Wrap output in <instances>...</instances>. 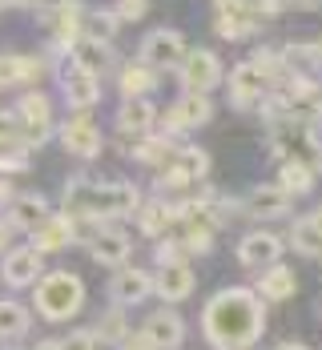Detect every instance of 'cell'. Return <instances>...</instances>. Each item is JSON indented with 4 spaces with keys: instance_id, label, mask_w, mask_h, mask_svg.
<instances>
[{
    "instance_id": "1",
    "label": "cell",
    "mask_w": 322,
    "mask_h": 350,
    "mask_svg": "<svg viewBox=\"0 0 322 350\" xmlns=\"http://www.w3.org/2000/svg\"><path fill=\"white\" fill-rule=\"evenodd\" d=\"M206 342L214 350H250L266 330V302L258 290H217L202 314Z\"/></svg>"
},
{
    "instance_id": "2",
    "label": "cell",
    "mask_w": 322,
    "mask_h": 350,
    "mask_svg": "<svg viewBox=\"0 0 322 350\" xmlns=\"http://www.w3.org/2000/svg\"><path fill=\"white\" fill-rule=\"evenodd\" d=\"M85 306V282L69 270H53L36 282V314L49 322H65Z\"/></svg>"
},
{
    "instance_id": "3",
    "label": "cell",
    "mask_w": 322,
    "mask_h": 350,
    "mask_svg": "<svg viewBox=\"0 0 322 350\" xmlns=\"http://www.w3.org/2000/svg\"><path fill=\"white\" fill-rule=\"evenodd\" d=\"M72 210L85 221H101V217H125L137 210V189L125 181L113 185H93V189H72Z\"/></svg>"
},
{
    "instance_id": "4",
    "label": "cell",
    "mask_w": 322,
    "mask_h": 350,
    "mask_svg": "<svg viewBox=\"0 0 322 350\" xmlns=\"http://www.w3.org/2000/svg\"><path fill=\"white\" fill-rule=\"evenodd\" d=\"M266 117L270 121L314 125V121H322V89H314L310 81H294L286 93H278L274 101H266Z\"/></svg>"
},
{
    "instance_id": "5",
    "label": "cell",
    "mask_w": 322,
    "mask_h": 350,
    "mask_svg": "<svg viewBox=\"0 0 322 350\" xmlns=\"http://www.w3.org/2000/svg\"><path fill=\"white\" fill-rule=\"evenodd\" d=\"M206 170H210V157L202 149H181V153L170 157V165L161 170L157 189H189L198 177H206Z\"/></svg>"
},
{
    "instance_id": "6",
    "label": "cell",
    "mask_w": 322,
    "mask_h": 350,
    "mask_svg": "<svg viewBox=\"0 0 322 350\" xmlns=\"http://www.w3.org/2000/svg\"><path fill=\"white\" fill-rule=\"evenodd\" d=\"M185 57H189L185 53V40L174 29H153L142 44V65H149V69H174Z\"/></svg>"
},
{
    "instance_id": "7",
    "label": "cell",
    "mask_w": 322,
    "mask_h": 350,
    "mask_svg": "<svg viewBox=\"0 0 322 350\" xmlns=\"http://www.w3.org/2000/svg\"><path fill=\"white\" fill-rule=\"evenodd\" d=\"M254 25H258V12H254L250 0H217V12H214L217 36L242 40V36L254 33Z\"/></svg>"
},
{
    "instance_id": "8",
    "label": "cell",
    "mask_w": 322,
    "mask_h": 350,
    "mask_svg": "<svg viewBox=\"0 0 322 350\" xmlns=\"http://www.w3.org/2000/svg\"><path fill=\"white\" fill-rule=\"evenodd\" d=\"M217 81H222V61H217L210 49H198V53H189L185 61H181V85L189 89V93H210Z\"/></svg>"
},
{
    "instance_id": "9",
    "label": "cell",
    "mask_w": 322,
    "mask_h": 350,
    "mask_svg": "<svg viewBox=\"0 0 322 350\" xmlns=\"http://www.w3.org/2000/svg\"><path fill=\"white\" fill-rule=\"evenodd\" d=\"M270 93V77L258 69L254 61H242L238 69L230 72V97L238 105H250V101H262Z\"/></svg>"
},
{
    "instance_id": "10",
    "label": "cell",
    "mask_w": 322,
    "mask_h": 350,
    "mask_svg": "<svg viewBox=\"0 0 322 350\" xmlns=\"http://www.w3.org/2000/svg\"><path fill=\"white\" fill-rule=\"evenodd\" d=\"M61 145L69 149L72 157H81V161H93V157L101 153V129H97L93 121L77 117V121H69V125L61 129Z\"/></svg>"
},
{
    "instance_id": "11",
    "label": "cell",
    "mask_w": 322,
    "mask_h": 350,
    "mask_svg": "<svg viewBox=\"0 0 322 350\" xmlns=\"http://www.w3.org/2000/svg\"><path fill=\"white\" fill-rule=\"evenodd\" d=\"M278 254H282V242L274 238V234H246L242 245H238V258H242V266H250V270H270V266H278Z\"/></svg>"
},
{
    "instance_id": "12",
    "label": "cell",
    "mask_w": 322,
    "mask_h": 350,
    "mask_svg": "<svg viewBox=\"0 0 322 350\" xmlns=\"http://www.w3.org/2000/svg\"><path fill=\"white\" fill-rule=\"evenodd\" d=\"M149 290H153V278L137 270V266H125V270H117V278L109 282V294H113V302H121V306H137L149 298Z\"/></svg>"
},
{
    "instance_id": "13",
    "label": "cell",
    "mask_w": 322,
    "mask_h": 350,
    "mask_svg": "<svg viewBox=\"0 0 322 350\" xmlns=\"http://www.w3.org/2000/svg\"><path fill=\"white\" fill-rule=\"evenodd\" d=\"M40 274V250L25 245V250H8L4 254V266H0V278L8 286H33Z\"/></svg>"
},
{
    "instance_id": "14",
    "label": "cell",
    "mask_w": 322,
    "mask_h": 350,
    "mask_svg": "<svg viewBox=\"0 0 322 350\" xmlns=\"http://www.w3.org/2000/svg\"><path fill=\"white\" fill-rule=\"evenodd\" d=\"M77 238V217L72 213H61V217H44L33 230V250L49 254V250H61Z\"/></svg>"
},
{
    "instance_id": "15",
    "label": "cell",
    "mask_w": 322,
    "mask_h": 350,
    "mask_svg": "<svg viewBox=\"0 0 322 350\" xmlns=\"http://www.w3.org/2000/svg\"><path fill=\"white\" fill-rule=\"evenodd\" d=\"M61 85H65V101H69L72 109H89L97 97H101L97 77H93V72H85V69H77V65H69V69H65Z\"/></svg>"
},
{
    "instance_id": "16",
    "label": "cell",
    "mask_w": 322,
    "mask_h": 350,
    "mask_svg": "<svg viewBox=\"0 0 322 350\" xmlns=\"http://www.w3.org/2000/svg\"><path fill=\"white\" fill-rule=\"evenodd\" d=\"M210 113H214V109H210V101H206V97H202V93H185V97H181L178 105L170 109V117H165V121H170V129H198V125H206V121H210Z\"/></svg>"
},
{
    "instance_id": "17",
    "label": "cell",
    "mask_w": 322,
    "mask_h": 350,
    "mask_svg": "<svg viewBox=\"0 0 322 350\" xmlns=\"http://www.w3.org/2000/svg\"><path fill=\"white\" fill-rule=\"evenodd\" d=\"M145 334L153 338L157 350H174L185 338V322L174 310H157V314H149V322H145Z\"/></svg>"
},
{
    "instance_id": "18",
    "label": "cell",
    "mask_w": 322,
    "mask_h": 350,
    "mask_svg": "<svg viewBox=\"0 0 322 350\" xmlns=\"http://www.w3.org/2000/svg\"><path fill=\"white\" fill-rule=\"evenodd\" d=\"M290 206H294V193H286L282 185H258L246 202L254 217H282V213H290Z\"/></svg>"
},
{
    "instance_id": "19",
    "label": "cell",
    "mask_w": 322,
    "mask_h": 350,
    "mask_svg": "<svg viewBox=\"0 0 322 350\" xmlns=\"http://www.w3.org/2000/svg\"><path fill=\"white\" fill-rule=\"evenodd\" d=\"M153 290L165 298V302H181V298H189V290H193V270L189 266H161L157 270V278H153Z\"/></svg>"
},
{
    "instance_id": "20",
    "label": "cell",
    "mask_w": 322,
    "mask_h": 350,
    "mask_svg": "<svg viewBox=\"0 0 322 350\" xmlns=\"http://www.w3.org/2000/svg\"><path fill=\"white\" fill-rule=\"evenodd\" d=\"M89 254H93V262H101V266H121V262L129 258V238L117 234V230H101V234L89 238Z\"/></svg>"
},
{
    "instance_id": "21",
    "label": "cell",
    "mask_w": 322,
    "mask_h": 350,
    "mask_svg": "<svg viewBox=\"0 0 322 350\" xmlns=\"http://www.w3.org/2000/svg\"><path fill=\"white\" fill-rule=\"evenodd\" d=\"M294 290H298V278H294V270H286V266H270L258 278L262 302H286V298H294Z\"/></svg>"
},
{
    "instance_id": "22",
    "label": "cell",
    "mask_w": 322,
    "mask_h": 350,
    "mask_svg": "<svg viewBox=\"0 0 322 350\" xmlns=\"http://www.w3.org/2000/svg\"><path fill=\"white\" fill-rule=\"evenodd\" d=\"M153 105L145 101V97H133V101H125V105L117 109V129L121 133H133V137H142L149 133V125H153Z\"/></svg>"
},
{
    "instance_id": "23",
    "label": "cell",
    "mask_w": 322,
    "mask_h": 350,
    "mask_svg": "<svg viewBox=\"0 0 322 350\" xmlns=\"http://www.w3.org/2000/svg\"><path fill=\"white\" fill-rule=\"evenodd\" d=\"M49 137V129H33V125H25L21 117H4L0 113V145H21V149H29V145H40V141Z\"/></svg>"
},
{
    "instance_id": "24",
    "label": "cell",
    "mask_w": 322,
    "mask_h": 350,
    "mask_svg": "<svg viewBox=\"0 0 322 350\" xmlns=\"http://www.w3.org/2000/svg\"><path fill=\"white\" fill-rule=\"evenodd\" d=\"M40 72H44V65H40L36 57H0V89L36 81Z\"/></svg>"
},
{
    "instance_id": "25",
    "label": "cell",
    "mask_w": 322,
    "mask_h": 350,
    "mask_svg": "<svg viewBox=\"0 0 322 350\" xmlns=\"http://www.w3.org/2000/svg\"><path fill=\"white\" fill-rule=\"evenodd\" d=\"M72 61H77V69H85V72H97L109 65V49H105V40H97V36H81L77 44H72Z\"/></svg>"
},
{
    "instance_id": "26",
    "label": "cell",
    "mask_w": 322,
    "mask_h": 350,
    "mask_svg": "<svg viewBox=\"0 0 322 350\" xmlns=\"http://www.w3.org/2000/svg\"><path fill=\"white\" fill-rule=\"evenodd\" d=\"M153 85H157V69H149V65H142V61L121 72V93H125V101L153 93Z\"/></svg>"
},
{
    "instance_id": "27",
    "label": "cell",
    "mask_w": 322,
    "mask_h": 350,
    "mask_svg": "<svg viewBox=\"0 0 322 350\" xmlns=\"http://www.w3.org/2000/svg\"><path fill=\"white\" fill-rule=\"evenodd\" d=\"M282 61H286V69L298 81L302 72H314L322 65V49H314V44H286L282 49Z\"/></svg>"
},
{
    "instance_id": "28",
    "label": "cell",
    "mask_w": 322,
    "mask_h": 350,
    "mask_svg": "<svg viewBox=\"0 0 322 350\" xmlns=\"http://www.w3.org/2000/svg\"><path fill=\"white\" fill-rule=\"evenodd\" d=\"M290 245H294L298 254H306V258H322V230L310 217H302V221H294V230H290Z\"/></svg>"
},
{
    "instance_id": "29",
    "label": "cell",
    "mask_w": 322,
    "mask_h": 350,
    "mask_svg": "<svg viewBox=\"0 0 322 350\" xmlns=\"http://www.w3.org/2000/svg\"><path fill=\"white\" fill-rule=\"evenodd\" d=\"M16 117H21L25 125H33V129H49L53 109H49V101H44V93H25L21 105H16Z\"/></svg>"
},
{
    "instance_id": "30",
    "label": "cell",
    "mask_w": 322,
    "mask_h": 350,
    "mask_svg": "<svg viewBox=\"0 0 322 350\" xmlns=\"http://www.w3.org/2000/svg\"><path fill=\"white\" fill-rule=\"evenodd\" d=\"M49 217V206H44V198H21L16 206H12V226L16 230H36L40 221Z\"/></svg>"
},
{
    "instance_id": "31",
    "label": "cell",
    "mask_w": 322,
    "mask_h": 350,
    "mask_svg": "<svg viewBox=\"0 0 322 350\" xmlns=\"http://www.w3.org/2000/svg\"><path fill=\"white\" fill-rule=\"evenodd\" d=\"M310 185H314V170L306 165V161H286L282 165V189L286 193H310Z\"/></svg>"
},
{
    "instance_id": "32",
    "label": "cell",
    "mask_w": 322,
    "mask_h": 350,
    "mask_svg": "<svg viewBox=\"0 0 322 350\" xmlns=\"http://www.w3.org/2000/svg\"><path fill=\"white\" fill-rule=\"evenodd\" d=\"M29 330V310L16 302H0V338H21Z\"/></svg>"
},
{
    "instance_id": "33",
    "label": "cell",
    "mask_w": 322,
    "mask_h": 350,
    "mask_svg": "<svg viewBox=\"0 0 322 350\" xmlns=\"http://www.w3.org/2000/svg\"><path fill=\"white\" fill-rule=\"evenodd\" d=\"M170 221H178V210H174V206H165V202H153V206H145V210H142V234L157 238Z\"/></svg>"
},
{
    "instance_id": "34",
    "label": "cell",
    "mask_w": 322,
    "mask_h": 350,
    "mask_svg": "<svg viewBox=\"0 0 322 350\" xmlns=\"http://www.w3.org/2000/svg\"><path fill=\"white\" fill-rule=\"evenodd\" d=\"M133 157H137V161H149V165H157V161H165V165H170L174 145H170L165 137H149V141H142V145L133 149Z\"/></svg>"
},
{
    "instance_id": "35",
    "label": "cell",
    "mask_w": 322,
    "mask_h": 350,
    "mask_svg": "<svg viewBox=\"0 0 322 350\" xmlns=\"http://www.w3.org/2000/svg\"><path fill=\"white\" fill-rule=\"evenodd\" d=\"M21 170H29L25 149H4L0 153V174H21Z\"/></svg>"
},
{
    "instance_id": "36",
    "label": "cell",
    "mask_w": 322,
    "mask_h": 350,
    "mask_svg": "<svg viewBox=\"0 0 322 350\" xmlns=\"http://www.w3.org/2000/svg\"><path fill=\"white\" fill-rule=\"evenodd\" d=\"M117 25H121L117 12H93V36H97V40H101V36H113Z\"/></svg>"
},
{
    "instance_id": "37",
    "label": "cell",
    "mask_w": 322,
    "mask_h": 350,
    "mask_svg": "<svg viewBox=\"0 0 322 350\" xmlns=\"http://www.w3.org/2000/svg\"><path fill=\"white\" fill-rule=\"evenodd\" d=\"M61 350H97V334L93 330H72L69 338L61 342Z\"/></svg>"
},
{
    "instance_id": "38",
    "label": "cell",
    "mask_w": 322,
    "mask_h": 350,
    "mask_svg": "<svg viewBox=\"0 0 322 350\" xmlns=\"http://www.w3.org/2000/svg\"><path fill=\"white\" fill-rule=\"evenodd\" d=\"M97 334H101V338H121V342H125V318L117 314V310L105 314V322L97 326Z\"/></svg>"
},
{
    "instance_id": "39",
    "label": "cell",
    "mask_w": 322,
    "mask_h": 350,
    "mask_svg": "<svg viewBox=\"0 0 322 350\" xmlns=\"http://www.w3.org/2000/svg\"><path fill=\"white\" fill-rule=\"evenodd\" d=\"M145 8H149V0H117V16L121 21H142Z\"/></svg>"
},
{
    "instance_id": "40",
    "label": "cell",
    "mask_w": 322,
    "mask_h": 350,
    "mask_svg": "<svg viewBox=\"0 0 322 350\" xmlns=\"http://www.w3.org/2000/svg\"><path fill=\"white\" fill-rule=\"evenodd\" d=\"M121 350H157V347H153V338H149L145 330H137V334H125Z\"/></svg>"
},
{
    "instance_id": "41",
    "label": "cell",
    "mask_w": 322,
    "mask_h": 350,
    "mask_svg": "<svg viewBox=\"0 0 322 350\" xmlns=\"http://www.w3.org/2000/svg\"><path fill=\"white\" fill-rule=\"evenodd\" d=\"M282 4L286 0H254V12L258 16H274V12H282Z\"/></svg>"
},
{
    "instance_id": "42",
    "label": "cell",
    "mask_w": 322,
    "mask_h": 350,
    "mask_svg": "<svg viewBox=\"0 0 322 350\" xmlns=\"http://www.w3.org/2000/svg\"><path fill=\"white\" fill-rule=\"evenodd\" d=\"M12 230H16V226H4V221H0V254L8 250V242H12Z\"/></svg>"
},
{
    "instance_id": "43",
    "label": "cell",
    "mask_w": 322,
    "mask_h": 350,
    "mask_svg": "<svg viewBox=\"0 0 322 350\" xmlns=\"http://www.w3.org/2000/svg\"><path fill=\"white\" fill-rule=\"evenodd\" d=\"M286 4H294V8H319L322 0H286Z\"/></svg>"
},
{
    "instance_id": "44",
    "label": "cell",
    "mask_w": 322,
    "mask_h": 350,
    "mask_svg": "<svg viewBox=\"0 0 322 350\" xmlns=\"http://www.w3.org/2000/svg\"><path fill=\"white\" fill-rule=\"evenodd\" d=\"M8 198H12V185H8V181H0V206H4Z\"/></svg>"
},
{
    "instance_id": "45",
    "label": "cell",
    "mask_w": 322,
    "mask_h": 350,
    "mask_svg": "<svg viewBox=\"0 0 322 350\" xmlns=\"http://www.w3.org/2000/svg\"><path fill=\"white\" fill-rule=\"evenodd\" d=\"M274 350H310V347H302V342H282V347H274Z\"/></svg>"
},
{
    "instance_id": "46",
    "label": "cell",
    "mask_w": 322,
    "mask_h": 350,
    "mask_svg": "<svg viewBox=\"0 0 322 350\" xmlns=\"http://www.w3.org/2000/svg\"><path fill=\"white\" fill-rule=\"evenodd\" d=\"M306 217H310V221H314V226H319V230H322V206H319V210H314V213H306Z\"/></svg>"
},
{
    "instance_id": "47",
    "label": "cell",
    "mask_w": 322,
    "mask_h": 350,
    "mask_svg": "<svg viewBox=\"0 0 322 350\" xmlns=\"http://www.w3.org/2000/svg\"><path fill=\"white\" fill-rule=\"evenodd\" d=\"M36 350H61V342H53V338H49V342H40Z\"/></svg>"
},
{
    "instance_id": "48",
    "label": "cell",
    "mask_w": 322,
    "mask_h": 350,
    "mask_svg": "<svg viewBox=\"0 0 322 350\" xmlns=\"http://www.w3.org/2000/svg\"><path fill=\"white\" fill-rule=\"evenodd\" d=\"M8 4H12V0H0V8H8Z\"/></svg>"
},
{
    "instance_id": "49",
    "label": "cell",
    "mask_w": 322,
    "mask_h": 350,
    "mask_svg": "<svg viewBox=\"0 0 322 350\" xmlns=\"http://www.w3.org/2000/svg\"><path fill=\"white\" fill-rule=\"evenodd\" d=\"M319 49H322V44H319Z\"/></svg>"
}]
</instances>
